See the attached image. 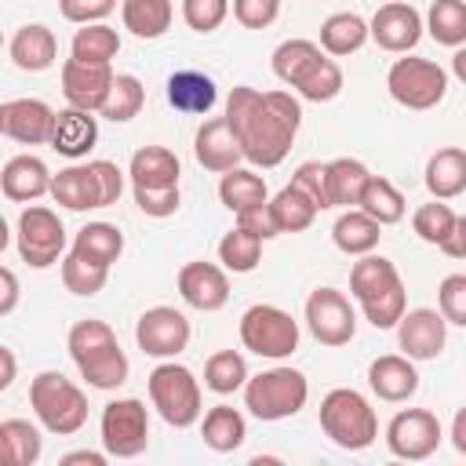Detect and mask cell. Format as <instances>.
Segmentation results:
<instances>
[{"mask_svg":"<svg viewBox=\"0 0 466 466\" xmlns=\"http://www.w3.org/2000/svg\"><path fill=\"white\" fill-rule=\"evenodd\" d=\"M167 102L178 113H211V106L218 102V87L208 73L178 69L167 76Z\"/></svg>","mask_w":466,"mask_h":466,"instance_id":"29","label":"cell"},{"mask_svg":"<svg viewBox=\"0 0 466 466\" xmlns=\"http://www.w3.org/2000/svg\"><path fill=\"white\" fill-rule=\"evenodd\" d=\"M368 29H371V40H375L382 51L408 55V51H411V47L422 40L426 22H422V15H419L411 4L393 0V4H382V7L371 15Z\"/></svg>","mask_w":466,"mask_h":466,"instance_id":"19","label":"cell"},{"mask_svg":"<svg viewBox=\"0 0 466 466\" xmlns=\"http://www.w3.org/2000/svg\"><path fill=\"white\" fill-rule=\"evenodd\" d=\"M0 284H4V299H0V317H7L15 306H18V277L15 269H0Z\"/></svg>","mask_w":466,"mask_h":466,"instance_id":"54","label":"cell"},{"mask_svg":"<svg viewBox=\"0 0 466 466\" xmlns=\"http://www.w3.org/2000/svg\"><path fill=\"white\" fill-rule=\"evenodd\" d=\"M382 226L368 215V211H360V208H350V211H342L339 218H335V226H331V240H335V248L339 251H346V255H371L375 248H379V233Z\"/></svg>","mask_w":466,"mask_h":466,"instance_id":"30","label":"cell"},{"mask_svg":"<svg viewBox=\"0 0 466 466\" xmlns=\"http://www.w3.org/2000/svg\"><path fill=\"white\" fill-rule=\"evenodd\" d=\"M113 66L109 62H80V58H66L62 62V95L69 106L87 109V113H102L109 91H113Z\"/></svg>","mask_w":466,"mask_h":466,"instance_id":"17","label":"cell"},{"mask_svg":"<svg viewBox=\"0 0 466 466\" xmlns=\"http://www.w3.org/2000/svg\"><path fill=\"white\" fill-rule=\"evenodd\" d=\"M106 280H109V266L87 262V258H80L73 251L62 258V284H66V291L91 299V295H98L106 288Z\"/></svg>","mask_w":466,"mask_h":466,"instance_id":"45","label":"cell"},{"mask_svg":"<svg viewBox=\"0 0 466 466\" xmlns=\"http://www.w3.org/2000/svg\"><path fill=\"white\" fill-rule=\"evenodd\" d=\"M240 342L244 350L266 357V360H284L299 350V320L284 313L280 306L255 302L240 317Z\"/></svg>","mask_w":466,"mask_h":466,"instance_id":"10","label":"cell"},{"mask_svg":"<svg viewBox=\"0 0 466 466\" xmlns=\"http://www.w3.org/2000/svg\"><path fill=\"white\" fill-rule=\"evenodd\" d=\"M368 36H371V29H368V22L357 11H335L320 25V47L331 58H342V55L360 51L368 44Z\"/></svg>","mask_w":466,"mask_h":466,"instance_id":"31","label":"cell"},{"mask_svg":"<svg viewBox=\"0 0 466 466\" xmlns=\"http://www.w3.org/2000/svg\"><path fill=\"white\" fill-rule=\"evenodd\" d=\"M0 364H4V371H0V390H7V386L15 382V353H11L7 346H0Z\"/></svg>","mask_w":466,"mask_h":466,"instance_id":"58","label":"cell"},{"mask_svg":"<svg viewBox=\"0 0 466 466\" xmlns=\"http://www.w3.org/2000/svg\"><path fill=\"white\" fill-rule=\"evenodd\" d=\"M62 251H66L62 218L44 204H29L18 215V255H22V262L33 266V269H47L62 258Z\"/></svg>","mask_w":466,"mask_h":466,"instance_id":"12","label":"cell"},{"mask_svg":"<svg viewBox=\"0 0 466 466\" xmlns=\"http://www.w3.org/2000/svg\"><path fill=\"white\" fill-rule=\"evenodd\" d=\"M193 153H197V160H200L208 171H218V175L233 171V167L244 160L240 142H237V135H233V127H229L226 116H211V120L200 124L197 142H193Z\"/></svg>","mask_w":466,"mask_h":466,"instance_id":"23","label":"cell"},{"mask_svg":"<svg viewBox=\"0 0 466 466\" xmlns=\"http://www.w3.org/2000/svg\"><path fill=\"white\" fill-rule=\"evenodd\" d=\"M368 178H371V171L360 160H353V157L331 160L328 164V200H331V208H357Z\"/></svg>","mask_w":466,"mask_h":466,"instance_id":"36","label":"cell"},{"mask_svg":"<svg viewBox=\"0 0 466 466\" xmlns=\"http://www.w3.org/2000/svg\"><path fill=\"white\" fill-rule=\"evenodd\" d=\"M69 51H73V58H80V62H113L116 51H120V36H116V29H109L106 22H91V25L76 29Z\"/></svg>","mask_w":466,"mask_h":466,"instance_id":"44","label":"cell"},{"mask_svg":"<svg viewBox=\"0 0 466 466\" xmlns=\"http://www.w3.org/2000/svg\"><path fill=\"white\" fill-rule=\"evenodd\" d=\"M451 444H455V451L459 455H466V404L455 411V419H451Z\"/></svg>","mask_w":466,"mask_h":466,"instance_id":"57","label":"cell"},{"mask_svg":"<svg viewBox=\"0 0 466 466\" xmlns=\"http://www.w3.org/2000/svg\"><path fill=\"white\" fill-rule=\"evenodd\" d=\"M441 251H444L448 258H466V215H459V222H455L451 237L441 244Z\"/></svg>","mask_w":466,"mask_h":466,"instance_id":"55","label":"cell"},{"mask_svg":"<svg viewBox=\"0 0 466 466\" xmlns=\"http://www.w3.org/2000/svg\"><path fill=\"white\" fill-rule=\"evenodd\" d=\"M135 342L146 357H178L189 346V320L175 306H153L135 324Z\"/></svg>","mask_w":466,"mask_h":466,"instance_id":"16","label":"cell"},{"mask_svg":"<svg viewBox=\"0 0 466 466\" xmlns=\"http://www.w3.org/2000/svg\"><path fill=\"white\" fill-rule=\"evenodd\" d=\"M357 208H360V211H368L379 226H393V222H400V218H404L408 200H404V193H400L390 178L371 175V178H368V186H364V193H360V204H357Z\"/></svg>","mask_w":466,"mask_h":466,"instance_id":"38","label":"cell"},{"mask_svg":"<svg viewBox=\"0 0 466 466\" xmlns=\"http://www.w3.org/2000/svg\"><path fill=\"white\" fill-rule=\"evenodd\" d=\"M135 193V204H138V211L142 215H149V218H167V215H175L178 211V186H171V189H131Z\"/></svg>","mask_w":466,"mask_h":466,"instance_id":"51","label":"cell"},{"mask_svg":"<svg viewBox=\"0 0 466 466\" xmlns=\"http://www.w3.org/2000/svg\"><path fill=\"white\" fill-rule=\"evenodd\" d=\"M280 15V0H233V18L244 29H266Z\"/></svg>","mask_w":466,"mask_h":466,"instance_id":"50","label":"cell"},{"mask_svg":"<svg viewBox=\"0 0 466 466\" xmlns=\"http://www.w3.org/2000/svg\"><path fill=\"white\" fill-rule=\"evenodd\" d=\"M29 404L36 422L55 437H73L87 422V397L62 371H40L29 382Z\"/></svg>","mask_w":466,"mask_h":466,"instance_id":"6","label":"cell"},{"mask_svg":"<svg viewBox=\"0 0 466 466\" xmlns=\"http://www.w3.org/2000/svg\"><path fill=\"white\" fill-rule=\"evenodd\" d=\"M269 66H273V76L280 84L295 87L306 102H331L342 91V69H339V62L320 44H313V40H302V36L284 40L273 51Z\"/></svg>","mask_w":466,"mask_h":466,"instance_id":"2","label":"cell"},{"mask_svg":"<svg viewBox=\"0 0 466 466\" xmlns=\"http://www.w3.org/2000/svg\"><path fill=\"white\" fill-rule=\"evenodd\" d=\"M444 433H441V419L426 408H408V411H397L386 426V448L397 455V459H408V462H422L430 459L437 448H441Z\"/></svg>","mask_w":466,"mask_h":466,"instance_id":"15","label":"cell"},{"mask_svg":"<svg viewBox=\"0 0 466 466\" xmlns=\"http://www.w3.org/2000/svg\"><path fill=\"white\" fill-rule=\"evenodd\" d=\"M200 437H204V444H208L211 451L226 455V451H237V448L244 444L248 422H244V415H240L237 408L215 404V408L204 415V422H200Z\"/></svg>","mask_w":466,"mask_h":466,"instance_id":"35","label":"cell"},{"mask_svg":"<svg viewBox=\"0 0 466 466\" xmlns=\"http://www.w3.org/2000/svg\"><path fill=\"white\" fill-rule=\"evenodd\" d=\"M269 215H273V222H277L280 233H302V229L313 226V218L320 215V208H317V200L309 193H302L295 182H288L269 200Z\"/></svg>","mask_w":466,"mask_h":466,"instance_id":"33","label":"cell"},{"mask_svg":"<svg viewBox=\"0 0 466 466\" xmlns=\"http://www.w3.org/2000/svg\"><path fill=\"white\" fill-rule=\"evenodd\" d=\"M120 193H124V171L113 160H87V164L62 167L51 182L55 204H62L66 211L109 208L120 200Z\"/></svg>","mask_w":466,"mask_h":466,"instance_id":"5","label":"cell"},{"mask_svg":"<svg viewBox=\"0 0 466 466\" xmlns=\"http://www.w3.org/2000/svg\"><path fill=\"white\" fill-rule=\"evenodd\" d=\"M124 29L135 33L138 40H157L171 29V0H124L120 4Z\"/></svg>","mask_w":466,"mask_h":466,"instance_id":"37","label":"cell"},{"mask_svg":"<svg viewBox=\"0 0 466 466\" xmlns=\"http://www.w3.org/2000/svg\"><path fill=\"white\" fill-rule=\"evenodd\" d=\"M229 15V0H182V18L193 33H215Z\"/></svg>","mask_w":466,"mask_h":466,"instance_id":"47","label":"cell"},{"mask_svg":"<svg viewBox=\"0 0 466 466\" xmlns=\"http://www.w3.org/2000/svg\"><path fill=\"white\" fill-rule=\"evenodd\" d=\"M291 182H295L302 193H309V197L317 200L320 211L331 208V200H328V164H320V160H306V164L295 167Z\"/></svg>","mask_w":466,"mask_h":466,"instance_id":"49","label":"cell"},{"mask_svg":"<svg viewBox=\"0 0 466 466\" xmlns=\"http://www.w3.org/2000/svg\"><path fill=\"white\" fill-rule=\"evenodd\" d=\"M95 142H98V120L87 109L69 106V109L55 113V131H51V142H47L55 153H62L69 160H80L95 149Z\"/></svg>","mask_w":466,"mask_h":466,"instance_id":"25","label":"cell"},{"mask_svg":"<svg viewBox=\"0 0 466 466\" xmlns=\"http://www.w3.org/2000/svg\"><path fill=\"white\" fill-rule=\"evenodd\" d=\"M437 309L448 324L466 328V273H448L437 288Z\"/></svg>","mask_w":466,"mask_h":466,"instance_id":"48","label":"cell"},{"mask_svg":"<svg viewBox=\"0 0 466 466\" xmlns=\"http://www.w3.org/2000/svg\"><path fill=\"white\" fill-rule=\"evenodd\" d=\"M218 200L233 211V215H244V211H255L262 204H269V193H266V182L262 175L248 171V167H233L222 175L218 182Z\"/></svg>","mask_w":466,"mask_h":466,"instance_id":"32","label":"cell"},{"mask_svg":"<svg viewBox=\"0 0 466 466\" xmlns=\"http://www.w3.org/2000/svg\"><path fill=\"white\" fill-rule=\"evenodd\" d=\"M320 430L342 451H364L379 437V419L364 393L339 386L320 400Z\"/></svg>","mask_w":466,"mask_h":466,"instance_id":"7","label":"cell"},{"mask_svg":"<svg viewBox=\"0 0 466 466\" xmlns=\"http://www.w3.org/2000/svg\"><path fill=\"white\" fill-rule=\"evenodd\" d=\"M448 342V320L441 309H404V317L397 320V346L404 350V357L411 360H433Z\"/></svg>","mask_w":466,"mask_h":466,"instance_id":"18","label":"cell"},{"mask_svg":"<svg viewBox=\"0 0 466 466\" xmlns=\"http://www.w3.org/2000/svg\"><path fill=\"white\" fill-rule=\"evenodd\" d=\"M306 400H309V382L299 368H269L244 382V408L262 422L291 419L306 408Z\"/></svg>","mask_w":466,"mask_h":466,"instance_id":"8","label":"cell"},{"mask_svg":"<svg viewBox=\"0 0 466 466\" xmlns=\"http://www.w3.org/2000/svg\"><path fill=\"white\" fill-rule=\"evenodd\" d=\"M149 444V415L146 404L135 397L109 400L102 408V448L113 459H135Z\"/></svg>","mask_w":466,"mask_h":466,"instance_id":"13","label":"cell"},{"mask_svg":"<svg viewBox=\"0 0 466 466\" xmlns=\"http://www.w3.org/2000/svg\"><path fill=\"white\" fill-rule=\"evenodd\" d=\"M69 251L80 255V258H87V262L113 266L120 258V251H124V233L116 226H109V222H87V226L76 229Z\"/></svg>","mask_w":466,"mask_h":466,"instance_id":"34","label":"cell"},{"mask_svg":"<svg viewBox=\"0 0 466 466\" xmlns=\"http://www.w3.org/2000/svg\"><path fill=\"white\" fill-rule=\"evenodd\" d=\"M386 87L393 102L404 109H433L448 95V73L430 58H397L386 73Z\"/></svg>","mask_w":466,"mask_h":466,"instance_id":"11","label":"cell"},{"mask_svg":"<svg viewBox=\"0 0 466 466\" xmlns=\"http://www.w3.org/2000/svg\"><path fill=\"white\" fill-rule=\"evenodd\" d=\"M237 222H240V226H248L251 233H258L262 240H273V237H280V229H277V222H273V215H269V204H262V208H255V211H244V215H237Z\"/></svg>","mask_w":466,"mask_h":466,"instance_id":"53","label":"cell"},{"mask_svg":"<svg viewBox=\"0 0 466 466\" xmlns=\"http://www.w3.org/2000/svg\"><path fill=\"white\" fill-rule=\"evenodd\" d=\"M426 189L437 200H451L466 193V149L444 146L426 160Z\"/></svg>","mask_w":466,"mask_h":466,"instance_id":"28","label":"cell"},{"mask_svg":"<svg viewBox=\"0 0 466 466\" xmlns=\"http://www.w3.org/2000/svg\"><path fill=\"white\" fill-rule=\"evenodd\" d=\"M146 106V87L135 73H116L113 76V91L102 106V116L113 120V124H127L138 116V109Z\"/></svg>","mask_w":466,"mask_h":466,"instance_id":"43","label":"cell"},{"mask_svg":"<svg viewBox=\"0 0 466 466\" xmlns=\"http://www.w3.org/2000/svg\"><path fill=\"white\" fill-rule=\"evenodd\" d=\"M7 55H11V62H15L22 73H44V69H51L55 58H58V40H55V33H51L47 25L33 22V25H22V29L11 36Z\"/></svg>","mask_w":466,"mask_h":466,"instance_id":"27","label":"cell"},{"mask_svg":"<svg viewBox=\"0 0 466 466\" xmlns=\"http://www.w3.org/2000/svg\"><path fill=\"white\" fill-rule=\"evenodd\" d=\"M350 291L360 302V309L371 320V328H379V331L397 328V320L408 309L404 280H400L397 266L390 258H382V255H360V262H353Z\"/></svg>","mask_w":466,"mask_h":466,"instance_id":"4","label":"cell"},{"mask_svg":"<svg viewBox=\"0 0 466 466\" xmlns=\"http://www.w3.org/2000/svg\"><path fill=\"white\" fill-rule=\"evenodd\" d=\"M51 182H55V175L47 171V164H44L40 157H29V153L11 157V160L4 164V171H0V189H4V197H7V200H18V204L40 200L44 193H51Z\"/></svg>","mask_w":466,"mask_h":466,"instance_id":"24","label":"cell"},{"mask_svg":"<svg viewBox=\"0 0 466 466\" xmlns=\"http://www.w3.org/2000/svg\"><path fill=\"white\" fill-rule=\"evenodd\" d=\"M113 7H116V0H58L62 18H66V22H76V25L102 22Z\"/></svg>","mask_w":466,"mask_h":466,"instance_id":"52","label":"cell"},{"mask_svg":"<svg viewBox=\"0 0 466 466\" xmlns=\"http://www.w3.org/2000/svg\"><path fill=\"white\" fill-rule=\"evenodd\" d=\"M258 258H262V237L240 222L218 240V262L233 273H251L258 266Z\"/></svg>","mask_w":466,"mask_h":466,"instance_id":"41","label":"cell"},{"mask_svg":"<svg viewBox=\"0 0 466 466\" xmlns=\"http://www.w3.org/2000/svg\"><path fill=\"white\" fill-rule=\"evenodd\" d=\"M106 459H109V451H91V448H80V451H69V455H62L58 462L62 466H106Z\"/></svg>","mask_w":466,"mask_h":466,"instance_id":"56","label":"cell"},{"mask_svg":"<svg viewBox=\"0 0 466 466\" xmlns=\"http://www.w3.org/2000/svg\"><path fill=\"white\" fill-rule=\"evenodd\" d=\"M451 73L466 84V44H462V47H455V55H451Z\"/></svg>","mask_w":466,"mask_h":466,"instance_id":"59","label":"cell"},{"mask_svg":"<svg viewBox=\"0 0 466 466\" xmlns=\"http://www.w3.org/2000/svg\"><path fill=\"white\" fill-rule=\"evenodd\" d=\"M149 400L157 408V415L175 426V430H189L193 422H200V382L197 375L186 368V364H175V360H164L149 371Z\"/></svg>","mask_w":466,"mask_h":466,"instance_id":"9","label":"cell"},{"mask_svg":"<svg viewBox=\"0 0 466 466\" xmlns=\"http://www.w3.org/2000/svg\"><path fill=\"white\" fill-rule=\"evenodd\" d=\"M455 222H459V215L444 204V200H430V204H422L415 215H411V229L419 233V240H426V244H444L448 237H451V229H455Z\"/></svg>","mask_w":466,"mask_h":466,"instance_id":"46","label":"cell"},{"mask_svg":"<svg viewBox=\"0 0 466 466\" xmlns=\"http://www.w3.org/2000/svg\"><path fill=\"white\" fill-rule=\"evenodd\" d=\"M306 328L320 346H346L357 335V313L339 288H317L306 299Z\"/></svg>","mask_w":466,"mask_h":466,"instance_id":"14","label":"cell"},{"mask_svg":"<svg viewBox=\"0 0 466 466\" xmlns=\"http://www.w3.org/2000/svg\"><path fill=\"white\" fill-rule=\"evenodd\" d=\"M66 346H69V357H73V364H76V371L84 375L87 386H95V390H116V386L127 382L131 364H127L116 335H113V328L106 320H95V317L76 320L69 328Z\"/></svg>","mask_w":466,"mask_h":466,"instance_id":"3","label":"cell"},{"mask_svg":"<svg viewBox=\"0 0 466 466\" xmlns=\"http://www.w3.org/2000/svg\"><path fill=\"white\" fill-rule=\"evenodd\" d=\"M226 120L248 164L277 167L302 127V106L291 91H258L240 84L226 98Z\"/></svg>","mask_w":466,"mask_h":466,"instance_id":"1","label":"cell"},{"mask_svg":"<svg viewBox=\"0 0 466 466\" xmlns=\"http://www.w3.org/2000/svg\"><path fill=\"white\" fill-rule=\"evenodd\" d=\"M368 386L379 400H390V404H400L408 397H415L419 390V371L411 364V357L404 353H386V357H375L368 364Z\"/></svg>","mask_w":466,"mask_h":466,"instance_id":"22","label":"cell"},{"mask_svg":"<svg viewBox=\"0 0 466 466\" xmlns=\"http://www.w3.org/2000/svg\"><path fill=\"white\" fill-rule=\"evenodd\" d=\"M178 295L200 313H215L229 302V280L215 262H186L178 269Z\"/></svg>","mask_w":466,"mask_h":466,"instance_id":"21","label":"cell"},{"mask_svg":"<svg viewBox=\"0 0 466 466\" xmlns=\"http://www.w3.org/2000/svg\"><path fill=\"white\" fill-rule=\"evenodd\" d=\"M0 448H4V459L11 466H33L44 451V437L25 419H4L0 422Z\"/></svg>","mask_w":466,"mask_h":466,"instance_id":"39","label":"cell"},{"mask_svg":"<svg viewBox=\"0 0 466 466\" xmlns=\"http://www.w3.org/2000/svg\"><path fill=\"white\" fill-rule=\"evenodd\" d=\"M248 379H251V375H248V360H244L237 350H218V353H211L208 364H204V386H208L211 393H218V397L240 390Z\"/></svg>","mask_w":466,"mask_h":466,"instance_id":"42","label":"cell"},{"mask_svg":"<svg viewBox=\"0 0 466 466\" xmlns=\"http://www.w3.org/2000/svg\"><path fill=\"white\" fill-rule=\"evenodd\" d=\"M127 175H131V189H171L178 186L182 164L167 146H142L135 149Z\"/></svg>","mask_w":466,"mask_h":466,"instance_id":"26","label":"cell"},{"mask_svg":"<svg viewBox=\"0 0 466 466\" xmlns=\"http://www.w3.org/2000/svg\"><path fill=\"white\" fill-rule=\"evenodd\" d=\"M0 131L11 142H22V146L51 142L55 109L47 102H40V98H7L0 106Z\"/></svg>","mask_w":466,"mask_h":466,"instance_id":"20","label":"cell"},{"mask_svg":"<svg viewBox=\"0 0 466 466\" xmlns=\"http://www.w3.org/2000/svg\"><path fill=\"white\" fill-rule=\"evenodd\" d=\"M426 29L444 47L466 44V0H433L426 11Z\"/></svg>","mask_w":466,"mask_h":466,"instance_id":"40","label":"cell"}]
</instances>
